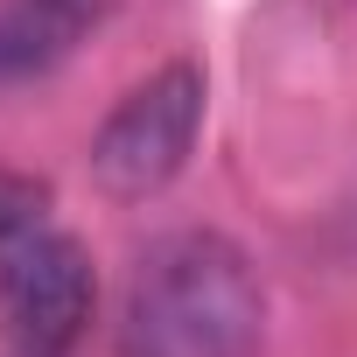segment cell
Segmentation results:
<instances>
[{"mask_svg":"<svg viewBox=\"0 0 357 357\" xmlns=\"http://www.w3.org/2000/svg\"><path fill=\"white\" fill-rule=\"evenodd\" d=\"M266 287L225 231H168L126 280L119 357H259Z\"/></svg>","mask_w":357,"mask_h":357,"instance_id":"cell-1","label":"cell"},{"mask_svg":"<svg viewBox=\"0 0 357 357\" xmlns=\"http://www.w3.org/2000/svg\"><path fill=\"white\" fill-rule=\"evenodd\" d=\"M204 70L197 63H168L147 84H133L112 119L91 140V175L112 197H154L183 175L197 133H204Z\"/></svg>","mask_w":357,"mask_h":357,"instance_id":"cell-2","label":"cell"},{"mask_svg":"<svg viewBox=\"0 0 357 357\" xmlns=\"http://www.w3.org/2000/svg\"><path fill=\"white\" fill-rule=\"evenodd\" d=\"M98 280H91V252L70 231H22L0 252V336L8 350L29 357H63L84 322H91Z\"/></svg>","mask_w":357,"mask_h":357,"instance_id":"cell-3","label":"cell"},{"mask_svg":"<svg viewBox=\"0 0 357 357\" xmlns=\"http://www.w3.org/2000/svg\"><path fill=\"white\" fill-rule=\"evenodd\" d=\"M105 15V0H0V84L56 70Z\"/></svg>","mask_w":357,"mask_h":357,"instance_id":"cell-4","label":"cell"},{"mask_svg":"<svg viewBox=\"0 0 357 357\" xmlns=\"http://www.w3.org/2000/svg\"><path fill=\"white\" fill-rule=\"evenodd\" d=\"M43 204H50V183H36L22 168H0V252H8L22 231L43 225Z\"/></svg>","mask_w":357,"mask_h":357,"instance_id":"cell-5","label":"cell"},{"mask_svg":"<svg viewBox=\"0 0 357 357\" xmlns=\"http://www.w3.org/2000/svg\"><path fill=\"white\" fill-rule=\"evenodd\" d=\"M8 357H29V350H8Z\"/></svg>","mask_w":357,"mask_h":357,"instance_id":"cell-6","label":"cell"}]
</instances>
